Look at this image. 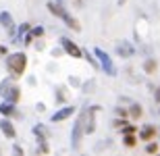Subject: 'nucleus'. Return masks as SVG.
Listing matches in <instances>:
<instances>
[{
	"mask_svg": "<svg viewBox=\"0 0 160 156\" xmlns=\"http://www.w3.org/2000/svg\"><path fill=\"white\" fill-rule=\"evenodd\" d=\"M31 29V25L29 23H23V25H19V29L17 31H15V33H12V42H23V36H25V33H27V31H29Z\"/></svg>",
	"mask_w": 160,
	"mask_h": 156,
	"instance_id": "14",
	"label": "nucleus"
},
{
	"mask_svg": "<svg viewBox=\"0 0 160 156\" xmlns=\"http://www.w3.org/2000/svg\"><path fill=\"white\" fill-rule=\"evenodd\" d=\"M85 58H88V63L94 67V69H100V63H98V58H96V54H94V52L89 54V50H88V52H85Z\"/></svg>",
	"mask_w": 160,
	"mask_h": 156,
	"instance_id": "19",
	"label": "nucleus"
},
{
	"mask_svg": "<svg viewBox=\"0 0 160 156\" xmlns=\"http://www.w3.org/2000/svg\"><path fill=\"white\" fill-rule=\"evenodd\" d=\"M65 88H58V94H54V98H56V100H58V102H65Z\"/></svg>",
	"mask_w": 160,
	"mask_h": 156,
	"instance_id": "22",
	"label": "nucleus"
},
{
	"mask_svg": "<svg viewBox=\"0 0 160 156\" xmlns=\"http://www.w3.org/2000/svg\"><path fill=\"white\" fill-rule=\"evenodd\" d=\"M48 11L52 13L54 17H58L60 21H62V23L67 25V27H69V29H73V31H79L81 29V25L77 23V19L75 17H71V13L67 11V6L62 4V2H56V0H50V2H48Z\"/></svg>",
	"mask_w": 160,
	"mask_h": 156,
	"instance_id": "1",
	"label": "nucleus"
},
{
	"mask_svg": "<svg viewBox=\"0 0 160 156\" xmlns=\"http://www.w3.org/2000/svg\"><path fill=\"white\" fill-rule=\"evenodd\" d=\"M0 25H2L11 36L15 33V19H12V15L8 11H0Z\"/></svg>",
	"mask_w": 160,
	"mask_h": 156,
	"instance_id": "10",
	"label": "nucleus"
},
{
	"mask_svg": "<svg viewBox=\"0 0 160 156\" xmlns=\"http://www.w3.org/2000/svg\"><path fill=\"white\" fill-rule=\"evenodd\" d=\"M0 114L2 117H8V119H12V117H21V113L17 110V106H15V102H8V100H2V104H0Z\"/></svg>",
	"mask_w": 160,
	"mask_h": 156,
	"instance_id": "9",
	"label": "nucleus"
},
{
	"mask_svg": "<svg viewBox=\"0 0 160 156\" xmlns=\"http://www.w3.org/2000/svg\"><path fill=\"white\" fill-rule=\"evenodd\" d=\"M117 114H119V117H123V119H125V117H127V114H129V113H127V108H117Z\"/></svg>",
	"mask_w": 160,
	"mask_h": 156,
	"instance_id": "24",
	"label": "nucleus"
},
{
	"mask_svg": "<svg viewBox=\"0 0 160 156\" xmlns=\"http://www.w3.org/2000/svg\"><path fill=\"white\" fill-rule=\"evenodd\" d=\"M156 133H158V129L154 125H143L139 129V135L137 138L142 139V142H152V139H156Z\"/></svg>",
	"mask_w": 160,
	"mask_h": 156,
	"instance_id": "11",
	"label": "nucleus"
},
{
	"mask_svg": "<svg viewBox=\"0 0 160 156\" xmlns=\"http://www.w3.org/2000/svg\"><path fill=\"white\" fill-rule=\"evenodd\" d=\"M117 54H119V56H123V58H131V56L135 54V48H133L129 42H123V44H119V46H117Z\"/></svg>",
	"mask_w": 160,
	"mask_h": 156,
	"instance_id": "13",
	"label": "nucleus"
},
{
	"mask_svg": "<svg viewBox=\"0 0 160 156\" xmlns=\"http://www.w3.org/2000/svg\"><path fill=\"white\" fill-rule=\"evenodd\" d=\"M42 36H44V27H42V25H38V27H31V29L25 33L23 44H25V46H29V44H33L38 38H42Z\"/></svg>",
	"mask_w": 160,
	"mask_h": 156,
	"instance_id": "12",
	"label": "nucleus"
},
{
	"mask_svg": "<svg viewBox=\"0 0 160 156\" xmlns=\"http://www.w3.org/2000/svg\"><path fill=\"white\" fill-rule=\"evenodd\" d=\"M121 131H123V135H125V133H137V127L135 125H129V123H125V125L121 127Z\"/></svg>",
	"mask_w": 160,
	"mask_h": 156,
	"instance_id": "21",
	"label": "nucleus"
},
{
	"mask_svg": "<svg viewBox=\"0 0 160 156\" xmlns=\"http://www.w3.org/2000/svg\"><path fill=\"white\" fill-rule=\"evenodd\" d=\"M117 2H119V6H123L125 2H127V0H117Z\"/></svg>",
	"mask_w": 160,
	"mask_h": 156,
	"instance_id": "28",
	"label": "nucleus"
},
{
	"mask_svg": "<svg viewBox=\"0 0 160 156\" xmlns=\"http://www.w3.org/2000/svg\"><path fill=\"white\" fill-rule=\"evenodd\" d=\"M142 113H143V108L139 106L137 102H133V104L129 106V114H131V119H133V121L139 119V117H142Z\"/></svg>",
	"mask_w": 160,
	"mask_h": 156,
	"instance_id": "18",
	"label": "nucleus"
},
{
	"mask_svg": "<svg viewBox=\"0 0 160 156\" xmlns=\"http://www.w3.org/2000/svg\"><path fill=\"white\" fill-rule=\"evenodd\" d=\"M125 123H127L125 119H114V121H112V125H114V127H119V129H121V127L125 125Z\"/></svg>",
	"mask_w": 160,
	"mask_h": 156,
	"instance_id": "23",
	"label": "nucleus"
},
{
	"mask_svg": "<svg viewBox=\"0 0 160 156\" xmlns=\"http://www.w3.org/2000/svg\"><path fill=\"white\" fill-rule=\"evenodd\" d=\"M0 131L4 133L8 139L17 138V129H15V125H12V121L8 119V117H2V119H0Z\"/></svg>",
	"mask_w": 160,
	"mask_h": 156,
	"instance_id": "8",
	"label": "nucleus"
},
{
	"mask_svg": "<svg viewBox=\"0 0 160 156\" xmlns=\"http://www.w3.org/2000/svg\"><path fill=\"white\" fill-rule=\"evenodd\" d=\"M73 114H75V106H62V108H58V110L50 117V123H60V121H67L69 117H73Z\"/></svg>",
	"mask_w": 160,
	"mask_h": 156,
	"instance_id": "7",
	"label": "nucleus"
},
{
	"mask_svg": "<svg viewBox=\"0 0 160 156\" xmlns=\"http://www.w3.org/2000/svg\"><path fill=\"white\" fill-rule=\"evenodd\" d=\"M6 69H8V73H11L12 79L23 77L25 69H27V54H25V52L6 54Z\"/></svg>",
	"mask_w": 160,
	"mask_h": 156,
	"instance_id": "2",
	"label": "nucleus"
},
{
	"mask_svg": "<svg viewBox=\"0 0 160 156\" xmlns=\"http://www.w3.org/2000/svg\"><path fill=\"white\" fill-rule=\"evenodd\" d=\"M60 48L65 50L69 56H73V58H81L83 56V50L79 48L73 40H69V38H60Z\"/></svg>",
	"mask_w": 160,
	"mask_h": 156,
	"instance_id": "6",
	"label": "nucleus"
},
{
	"mask_svg": "<svg viewBox=\"0 0 160 156\" xmlns=\"http://www.w3.org/2000/svg\"><path fill=\"white\" fill-rule=\"evenodd\" d=\"M12 152H15V154H23V148H21V146H12Z\"/></svg>",
	"mask_w": 160,
	"mask_h": 156,
	"instance_id": "25",
	"label": "nucleus"
},
{
	"mask_svg": "<svg viewBox=\"0 0 160 156\" xmlns=\"http://www.w3.org/2000/svg\"><path fill=\"white\" fill-rule=\"evenodd\" d=\"M156 69H158V63H156V58H146V60H143V73L152 75V73H156Z\"/></svg>",
	"mask_w": 160,
	"mask_h": 156,
	"instance_id": "15",
	"label": "nucleus"
},
{
	"mask_svg": "<svg viewBox=\"0 0 160 156\" xmlns=\"http://www.w3.org/2000/svg\"><path fill=\"white\" fill-rule=\"evenodd\" d=\"M94 54H96V58H98V63H100V69H102V71H106V75L114 77V75H117V67H114L112 58L108 56L106 50H102V48H94Z\"/></svg>",
	"mask_w": 160,
	"mask_h": 156,
	"instance_id": "5",
	"label": "nucleus"
},
{
	"mask_svg": "<svg viewBox=\"0 0 160 156\" xmlns=\"http://www.w3.org/2000/svg\"><path fill=\"white\" fill-rule=\"evenodd\" d=\"M83 2H85V0H73V4H77V6H81Z\"/></svg>",
	"mask_w": 160,
	"mask_h": 156,
	"instance_id": "27",
	"label": "nucleus"
},
{
	"mask_svg": "<svg viewBox=\"0 0 160 156\" xmlns=\"http://www.w3.org/2000/svg\"><path fill=\"white\" fill-rule=\"evenodd\" d=\"M158 150H160V146L156 144L154 139H152V142H148V146H146V152H148V154H156Z\"/></svg>",
	"mask_w": 160,
	"mask_h": 156,
	"instance_id": "20",
	"label": "nucleus"
},
{
	"mask_svg": "<svg viewBox=\"0 0 160 156\" xmlns=\"http://www.w3.org/2000/svg\"><path fill=\"white\" fill-rule=\"evenodd\" d=\"M137 142H139V138H137L135 133H125L123 135V144L127 146V148H135Z\"/></svg>",
	"mask_w": 160,
	"mask_h": 156,
	"instance_id": "17",
	"label": "nucleus"
},
{
	"mask_svg": "<svg viewBox=\"0 0 160 156\" xmlns=\"http://www.w3.org/2000/svg\"><path fill=\"white\" fill-rule=\"evenodd\" d=\"M0 96H2V100L17 104L19 98H21V88L11 79H4V81H0Z\"/></svg>",
	"mask_w": 160,
	"mask_h": 156,
	"instance_id": "3",
	"label": "nucleus"
},
{
	"mask_svg": "<svg viewBox=\"0 0 160 156\" xmlns=\"http://www.w3.org/2000/svg\"><path fill=\"white\" fill-rule=\"evenodd\" d=\"M31 131H33V135L38 138V142H48V139H46L48 138V131H46V127H44V125H36Z\"/></svg>",
	"mask_w": 160,
	"mask_h": 156,
	"instance_id": "16",
	"label": "nucleus"
},
{
	"mask_svg": "<svg viewBox=\"0 0 160 156\" xmlns=\"http://www.w3.org/2000/svg\"><path fill=\"white\" fill-rule=\"evenodd\" d=\"M154 100L160 104V88H156V92H154Z\"/></svg>",
	"mask_w": 160,
	"mask_h": 156,
	"instance_id": "26",
	"label": "nucleus"
},
{
	"mask_svg": "<svg viewBox=\"0 0 160 156\" xmlns=\"http://www.w3.org/2000/svg\"><path fill=\"white\" fill-rule=\"evenodd\" d=\"M83 135H85V108L79 113L77 121H75V125H73V131H71V146H73V150H77V148H79Z\"/></svg>",
	"mask_w": 160,
	"mask_h": 156,
	"instance_id": "4",
	"label": "nucleus"
}]
</instances>
